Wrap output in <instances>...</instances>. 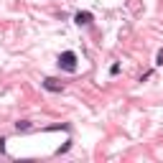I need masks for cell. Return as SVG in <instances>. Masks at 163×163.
I'll return each instance as SVG.
<instances>
[{
	"label": "cell",
	"mask_w": 163,
	"mask_h": 163,
	"mask_svg": "<svg viewBox=\"0 0 163 163\" xmlns=\"http://www.w3.org/2000/svg\"><path fill=\"white\" fill-rule=\"evenodd\" d=\"M15 130H18V133H26V130H31V125H28V122H18Z\"/></svg>",
	"instance_id": "4"
},
{
	"label": "cell",
	"mask_w": 163,
	"mask_h": 163,
	"mask_svg": "<svg viewBox=\"0 0 163 163\" xmlns=\"http://www.w3.org/2000/svg\"><path fill=\"white\" fill-rule=\"evenodd\" d=\"M59 66L64 71H76V54L74 51H64L59 56Z\"/></svg>",
	"instance_id": "1"
},
{
	"label": "cell",
	"mask_w": 163,
	"mask_h": 163,
	"mask_svg": "<svg viewBox=\"0 0 163 163\" xmlns=\"http://www.w3.org/2000/svg\"><path fill=\"white\" fill-rule=\"evenodd\" d=\"M74 23H76V26H89V23H92V13H89V10H79V13L74 15Z\"/></svg>",
	"instance_id": "2"
},
{
	"label": "cell",
	"mask_w": 163,
	"mask_h": 163,
	"mask_svg": "<svg viewBox=\"0 0 163 163\" xmlns=\"http://www.w3.org/2000/svg\"><path fill=\"white\" fill-rule=\"evenodd\" d=\"M44 87L49 89V92H61V89H64V84H61V82H56V79H44Z\"/></svg>",
	"instance_id": "3"
}]
</instances>
